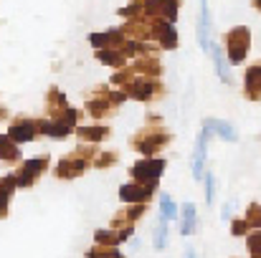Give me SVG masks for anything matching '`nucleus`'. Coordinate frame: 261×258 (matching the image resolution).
Returning a JSON list of instances; mask_svg holds the SVG:
<instances>
[{"label": "nucleus", "mask_w": 261, "mask_h": 258, "mask_svg": "<svg viewBox=\"0 0 261 258\" xmlns=\"http://www.w3.org/2000/svg\"><path fill=\"white\" fill-rule=\"evenodd\" d=\"M129 96L122 91V89H112V86H96L91 94L87 96V111L96 119H109Z\"/></svg>", "instance_id": "nucleus-1"}, {"label": "nucleus", "mask_w": 261, "mask_h": 258, "mask_svg": "<svg viewBox=\"0 0 261 258\" xmlns=\"http://www.w3.org/2000/svg\"><path fill=\"white\" fill-rule=\"evenodd\" d=\"M173 142V134L163 127V124H147L145 129H140L132 137V150L145 155V157H155L160 155L168 145Z\"/></svg>", "instance_id": "nucleus-2"}, {"label": "nucleus", "mask_w": 261, "mask_h": 258, "mask_svg": "<svg viewBox=\"0 0 261 258\" xmlns=\"http://www.w3.org/2000/svg\"><path fill=\"white\" fill-rule=\"evenodd\" d=\"M223 43H226L228 64H231V66H239V64L249 56V48H251V31H249L246 25H236V28H231V31L223 36Z\"/></svg>", "instance_id": "nucleus-3"}, {"label": "nucleus", "mask_w": 261, "mask_h": 258, "mask_svg": "<svg viewBox=\"0 0 261 258\" xmlns=\"http://www.w3.org/2000/svg\"><path fill=\"white\" fill-rule=\"evenodd\" d=\"M168 170V162L163 157H145L129 167V177L135 182H158Z\"/></svg>", "instance_id": "nucleus-4"}, {"label": "nucleus", "mask_w": 261, "mask_h": 258, "mask_svg": "<svg viewBox=\"0 0 261 258\" xmlns=\"http://www.w3.org/2000/svg\"><path fill=\"white\" fill-rule=\"evenodd\" d=\"M89 165H91V160H87L84 155H79V152L74 150L71 155L61 157V160L54 165V177H56V180H76V177H82V175L89 170Z\"/></svg>", "instance_id": "nucleus-5"}, {"label": "nucleus", "mask_w": 261, "mask_h": 258, "mask_svg": "<svg viewBox=\"0 0 261 258\" xmlns=\"http://www.w3.org/2000/svg\"><path fill=\"white\" fill-rule=\"evenodd\" d=\"M163 91H165V86L160 84L158 79H147V76H140V74H137V79L132 84L124 89V94L129 99H135V101H152Z\"/></svg>", "instance_id": "nucleus-6"}, {"label": "nucleus", "mask_w": 261, "mask_h": 258, "mask_svg": "<svg viewBox=\"0 0 261 258\" xmlns=\"http://www.w3.org/2000/svg\"><path fill=\"white\" fill-rule=\"evenodd\" d=\"M48 170V155H41V157H33V160H25L18 172H15V180H18V187H31L33 182H38V177Z\"/></svg>", "instance_id": "nucleus-7"}, {"label": "nucleus", "mask_w": 261, "mask_h": 258, "mask_svg": "<svg viewBox=\"0 0 261 258\" xmlns=\"http://www.w3.org/2000/svg\"><path fill=\"white\" fill-rule=\"evenodd\" d=\"M38 134H41V122H38V119L20 117V119L10 122V127H8V137H10L13 142H18V145L33 142Z\"/></svg>", "instance_id": "nucleus-8"}, {"label": "nucleus", "mask_w": 261, "mask_h": 258, "mask_svg": "<svg viewBox=\"0 0 261 258\" xmlns=\"http://www.w3.org/2000/svg\"><path fill=\"white\" fill-rule=\"evenodd\" d=\"M177 10H180V0H145V18L147 20L175 23Z\"/></svg>", "instance_id": "nucleus-9"}, {"label": "nucleus", "mask_w": 261, "mask_h": 258, "mask_svg": "<svg viewBox=\"0 0 261 258\" xmlns=\"http://www.w3.org/2000/svg\"><path fill=\"white\" fill-rule=\"evenodd\" d=\"M155 190H158L155 182H127L119 187V197L122 203H150Z\"/></svg>", "instance_id": "nucleus-10"}, {"label": "nucleus", "mask_w": 261, "mask_h": 258, "mask_svg": "<svg viewBox=\"0 0 261 258\" xmlns=\"http://www.w3.org/2000/svg\"><path fill=\"white\" fill-rule=\"evenodd\" d=\"M150 41L160 46V51H175L177 48V31L168 20H152V33Z\"/></svg>", "instance_id": "nucleus-11"}, {"label": "nucleus", "mask_w": 261, "mask_h": 258, "mask_svg": "<svg viewBox=\"0 0 261 258\" xmlns=\"http://www.w3.org/2000/svg\"><path fill=\"white\" fill-rule=\"evenodd\" d=\"M213 134V122L205 119L203 124V132L198 134V142H195V152H193V177L200 182L203 177V167H205V150H208V139Z\"/></svg>", "instance_id": "nucleus-12"}, {"label": "nucleus", "mask_w": 261, "mask_h": 258, "mask_svg": "<svg viewBox=\"0 0 261 258\" xmlns=\"http://www.w3.org/2000/svg\"><path fill=\"white\" fill-rule=\"evenodd\" d=\"M145 213H147V203H124V208L112 218V225H109V228H127V225H135Z\"/></svg>", "instance_id": "nucleus-13"}, {"label": "nucleus", "mask_w": 261, "mask_h": 258, "mask_svg": "<svg viewBox=\"0 0 261 258\" xmlns=\"http://www.w3.org/2000/svg\"><path fill=\"white\" fill-rule=\"evenodd\" d=\"M135 233V225H127V228H101L94 233V243H101V246H119L124 241H129Z\"/></svg>", "instance_id": "nucleus-14"}, {"label": "nucleus", "mask_w": 261, "mask_h": 258, "mask_svg": "<svg viewBox=\"0 0 261 258\" xmlns=\"http://www.w3.org/2000/svg\"><path fill=\"white\" fill-rule=\"evenodd\" d=\"M66 109H69L66 94H64L59 86H48V91H46V114H48L51 119H59Z\"/></svg>", "instance_id": "nucleus-15"}, {"label": "nucleus", "mask_w": 261, "mask_h": 258, "mask_svg": "<svg viewBox=\"0 0 261 258\" xmlns=\"http://www.w3.org/2000/svg\"><path fill=\"white\" fill-rule=\"evenodd\" d=\"M244 96L249 101H261V64H254L244 74Z\"/></svg>", "instance_id": "nucleus-16"}, {"label": "nucleus", "mask_w": 261, "mask_h": 258, "mask_svg": "<svg viewBox=\"0 0 261 258\" xmlns=\"http://www.w3.org/2000/svg\"><path fill=\"white\" fill-rule=\"evenodd\" d=\"M82 142H89V145H99V142H104L109 134H112V129L107 127V124H82V127H76V132H74Z\"/></svg>", "instance_id": "nucleus-17"}, {"label": "nucleus", "mask_w": 261, "mask_h": 258, "mask_svg": "<svg viewBox=\"0 0 261 258\" xmlns=\"http://www.w3.org/2000/svg\"><path fill=\"white\" fill-rule=\"evenodd\" d=\"M132 69L140 74V76H147V79H160L163 76V64L158 56H137Z\"/></svg>", "instance_id": "nucleus-18"}, {"label": "nucleus", "mask_w": 261, "mask_h": 258, "mask_svg": "<svg viewBox=\"0 0 261 258\" xmlns=\"http://www.w3.org/2000/svg\"><path fill=\"white\" fill-rule=\"evenodd\" d=\"M38 122H41V134L54 137V139H64V137L76 132V127H71V124H66L61 119H38Z\"/></svg>", "instance_id": "nucleus-19"}, {"label": "nucleus", "mask_w": 261, "mask_h": 258, "mask_svg": "<svg viewBox=\"0 0 261 258\" xmlns=\"http://www.w3.org/2000/svg\"><path fill=\"white\" fill-rule=\"evenodd\" d=\"M211 13H208V0H200V20H198V43L203 51L211 53Z\"/></svg>", "instance_id": "nucleus-20"}, {"label": "nucleus", "mask_w": 261, "mask_h": 258, "mask_svg": "<svg viewBox=\"0 0 261 258\" xmlns=\"http://www.w3.org/2000/svg\"><path fill=\"white\" fill-rule=\"evenodd\" d=\"M15 190H18L15 175L0 177V218H8V205H10V197H13Z\"/></svg>", "instance_id": "nucleus-21"}, {"label": "nucleus", "mask_w": 261, "mask_h": 258, "mask_svg": "<svg viewBox=\"0 0 261 258\" xmlns=\"http://www.w3.org/2000/svg\"><path fill=\"white\" fill-rule=\"evenodd\" d=\"M211 56H213V66H216V74L223 84H231V64L226 59V53L221 51V46H211Z\"/></svg>", "instance_id": "nucleus-22"}, {"label": "nucleus", "mask_w": 261, "mask_h": 258, "mask_svg": "<svg viewBox=\"0 0 261 258\" xmlns=\"http://www.w3.org/2000/svg\"><path fill=\"white\" fill-rule=\"evenodd\" d=\"M0 160L8 162V165L20 162V147H18V142H13L8 134H0Z\"/></svg>", "instance_id": "nucleus-23"}, {"label": "nucleus", "mask_w": 261, "mask_h": 258, "mask_svg": "<svg viewBox=\"0 0 261 258\" xmlns=\"http://www.w3.org/2000/svg\"><path fill=\"white\" fill-rule=\"evenodd\" d=\"M96 61H101L107 66H114V69H124L129 59L122 51H117V48H99L96 51Z\"/></svg>", "instance_id": "nucleus-24"}, {"label": "nucleus", "mask_w": 261, "mask_h": 258, "mask_svg": "<svg viewBox=\"0 0 261 258\" xmlns=\"http://www.w3.org/2000/svg\"><path fill=\"white\" fill-rule=\"evenodd\" d=\"M198 231V218H195V205L185 203L182 205V220H180V236H193Z\"/></svg>", "instance_id": "nucleus-25"}, {"label": "nucleus", "mask_w": 261, "mask_h": 258, "mask_svg": "<svg viewBox=\"0 0 261 258\" xmlns=\"http://www.w3.org/2000/svg\"><path fill=\"white\" fill-rule=\"evenodd\" d=\"M87 258H124V253L117 248V246H101V243H94L87 251Z\"/></svg>", "instance_id": "nucleus-26"}, {"label": "nucleus", "mask_w": 261, "mask_h": 258, "mask_svg": "<svg viewBox=\"0 0 261 258\" xmlns=\"http://www.w3.org/2000/svg\"><path fill=\"white\" fill-rule=\"evenodd\" d=\"M117 162H119V155H117L114 150H107V152H99L91 165H94L96 170H109V167H114Z\"/></svg>", "instance_id": "nucleus-27"}, {"label": "nucleus", "mask_w": 261, "mask_h": 258, "mask_svg": "<svg viewBox=\"0 0 261 258\" xmlns=\"http://www.w3.org/2000/svg\"><path fill=\"white\" fill-rule=\"evenodd\" d=\"M119 15H122L124 20H142V18H145V3H142V0H135L132 5L119 8Z\"/></svg>", "instance_id": "nucleus-28"}, {"label": "nucleus", "mask_w": 261, "mask_h": 258, "mask_svg": "<svg viewBox=\"0 0 261 258\" xmlns=\"http://www.w3.org/2000/svg\"><path fill=\"white\" fill-rule=\"evenodd\" d=\"M213 122V134H218L221 139H226V142H236V129L228 124V122H218V119H211Z\"/></svg>", "instance_id": "nucleus-29"}, {"label": "nucleus", "mask_w": 261, "mask_h": 258, "mask_svg": "<svg viewBox=\"0 0 261 258\" xmlns=\"http://www.w3.org/2000/svg\"><path fill=\"white\" fill-rule=\"evenodd\" d=\"M160 210H163V218L165 220H175L177 218V208H175L173 197L168 192H160Z\"/></svg>", "instance_id": "nucleus-30"}, {"label": "nucleus", "mask_w": 261, "mask_h": 258, "mask_svg": "<svg viewBox=\"0 0 261 258\" xmlns=\"http://www.w3.org/2000/svg\"><path fill=\"white\" fill-rule=\"evenodd\" d=\"M152 246H155L158 251L168 248V223H160V225L155 228V233H152Z\"/></svg>", "instance_id": "nucleus-31"}, {"label": "nucleus", "mask_w": 261, "mask_h": 258, "mask_svg": "<svg viewBox=\"0 0 261 258\" xmlns=\"http://www.w3.org/2000/svg\"><path fill=\"white\" fill-rule=\"evenodd\" d=\"M246 248H249L251 258H261V231L246 236Z\"/></svg>", "instance_id": "nucleus-32"}, {"label": "nucleus", "mask_w": 261, "mask_h": 258, "mask_svg": "<svg viewBox=\"0 0 261 258\" xmlns=\"http://www.w3.org/2000/svg\"><path fill=\"white\" fill-rule=\"evenodd\" d=\"M244 218L249 220L251 228H259L261 231V205L259 203H251V205L246 208V215H244Z\"/></svg>", "instance_id": "nucleus-33"}, {"label": "nucleus", "mask_w": 261, "mask_h": 258, "mask_svg": "<svg viewBox=\"0 0 261 258\" xmlns=\"http://www.w3.org/2000/svg\"><path fill=\"white\" fill-rule=\"evenodd\" d=\"M249 231H251V225H249L246 218H233L231 220V236L241 238V236H249Z\"/></svg>", "instance_id": "nucleus-34"}, {"label": "nucleus", "mask_w": 261, "mask_h": 258, "mask_svg": "<svg viewBox=\"0 0 261 258\" xmlns=\"http://www.w3.org/2000/svg\"><path fill=\"white\" fill-rule=\"evenodd\" d=\"M213 197H216V175L208 172V175H205V203L211 205Z\"/></svg>", "instance_id": "nucleus-35"}, {"label": "nucleus", "mask_w": 261, "mask_h": 258, "mask_svg": "<svg viewBox=\"0 0 261 258\" xmlns=\"http://www.w3.org/2000/svg\"><path fill=\"white\" fill-rule=\"evenodd\" d=\"M147 124H163V117H158V114H147Z\"/></svg>", "instance_id": "nucleus-36"}, {"label": "nucleus", "mask_w": 261, "mask_h": 258, "mask_svg": "<svg viewBox=\"0 0 261 258\" xmlns=\"http://www.w3.org/2000/svg\"><path fill=\"white\" fill-rule=\"evenodd\" d=\"M10 117V111H8V106H0V122H5Z\"/></svg>", "instance_id": "nucleus-37"}, {"label": "nucleus", "mask_w": 261, "mask_h": 258, "mask_svg": "<svg viewBox=\"0 0 261 258\" xmlns=\"http://www.w3.org/2000/svg\"><path fill=\"white\" fill-rule=\"evenodd\" d=\"M185 258H198V253H195V251H188V253H185Z\"/></svg>", "instance_id": "nucleus-38"}, {"label": "nucleus", "mask_w": 261, "mask_h": 258, "mask_svg": "<svg viewBox=\"0 0 261 258\" xmlns=\"http://www.w3.org/2000/svg\"><path fill=\"white\" fill-rule=\"evenodd\" d=\"M254 8H256V10H261V0H254Z\"/></svg>", "instance_id": "nucleus-39"}, {"label": "nucleus", "mask_w": 261, "mask_h": 258, "mask_svg": "<svg viewBox=\"0 0 261 258\" xmlns=\"http://www.w3.org/2000/svg\"><path fill=\"white\" fill-rule=\"evenodd\" d=\"M142 3H145V0H142Z\"/></svg>", "instance_id": "nucleus-40"}]
</instances>
